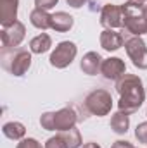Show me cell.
<instances>
[{"instance_id":"d4e9b609","label":"cell","mask_w":147,"mask_h":148,"mask_svg":"<svg viewBox=\"0 0 147 148\" xmlns=\"http://www.w3.org/2000/svg\"><path fill=\"white\" fill-rule=\"evenodd\" d=\"M111 148H133V145L130 141H116Z\"/></svg>"},{"instance_id":"ac0fdd59","label":"cell","mask_w":147,"mask_h":148,"mask_svg":"<svg viewBox=\"0 0 147 148\" xmlns=\"http://www.w3.org/2000/svg\"><path fill=\"white\" fill-rule=\"evenodd\" d=\"M2 133H3L9 140H21V138L24 136L26 129H24V126H23L21 122H7V124H3V127H2Z\"/></svg>"},{"instance_id":"5bb4252c","label":"cell","mask_w":147,"mask_h":148,"mask_svg":"<svg viewBox=\"0 0 147 148\" xmlns=\"http://www.w3.org/2000/svg\"><path fill=\"white\" fill-rule=\"evenodd\" d=\"M50 28L55 29V31H61V33L69 31V29L73 28V17H71L69 14H66V12H55V14L52 16V24H50Z\"/></svg>"},{"instance_id":"484cf974","label":"cell","mask_w":147,"mask_h":148,"mask_svg":"<svg viewBox=\"0 0 147 148\" xmlns=\"http://www.w3.org/2000/svg\"><path fill=\"white\" fill-rule=\"evenodd\" d=\"M71 7H74V9H78V7H81V5H85L88 0H66Z\"/></svg>"},{"instance_id":"7402d4cb","label":"cell","mask_w":147,"mask_h":148,"mask_svg":"<svg viewBox=\"0 0 147 148\" xmlns=\"http://www.w3.org/2000/svg\"><path fill=\"white\" fill-rule=\"evenodd\" d=\"M135 136L140 143H146L147 145V122H142L137 126V131H135Z\"/></svg>"},{"instance_id":"9c48e42d","label":"cell","mask_w":147,"mask_h":148,"mask_svg":"<svg viewBox=\"0 0 147 148\" xmlns=\"http://www.w3.org/2000/svg\"><path fill=\"white\" fill-rule=\"evenodd\" d=\"M101 73L106 79H114L118 81L119 77H123L126 74V67H125V62L118 57H112V59H106L102 60V66H101Z\"/></svg>"},{"instance_id":"4fadbf2b","label":"cell","mask_w":147,"mask_h":148,"mask_svg":"<svg viewBox=\"0 0 147 148\" xmlns=\"http://www.w3.org/2000/svg\"><path fill=\"white\" fill-rule=\"evenodd\" d=\"M101 66H102V57L97 52H88L81 60V71L88 76L97 74L101 71Z\"/></svg>"},{"instance_id":"ba28073f","label":"cell","mask_w":147,"mask_h":148,"mask_svg":"<svg viewBox=\"0 0 147 148\" xmlns=\"http://www.w3.org/2000/svg\"><path fill=\"white\" fill-rule=\"evenodd\" d=\"M123 14H121V7L107 3L102 7L101 12V24L106 29H114V28H123Z\"/></svg>"},{"instance_id":"83f0119b","label":"cell","mask_w":147,"mask_h":148,"mask_svg":"<svg viewBox=\"0 0 147 148\" xmlns=\"http://www.w3.org/2000/svg\"><path fill=\"white\" fill-rule=\"evenodd\" d=\"M144 16H146V19H147V5H144Z\"/></svg>"},{"instance_id":"5b68a950","label":"cell","mask_w":147,"mask_h":148,"mask_svg":"<svg viewBox=\"0 0 147 148\" xmlns=\"http://www.w3.org/2000/svg\"><path fill=\"white\" fill-rule=\"evenodd\" d=\"M125 48L133 66L139 69H147V47L140 36H132L125 40Z\"/></svg>"},{"instance_id":"2e32d148","label":"cell","mask_w":147,"mask_h":148,"mask_svg":"<svg viewBox=\"0 0 147 148\" xmlns=\"http://www.w3.org/2000/svg\"><path fill=\"white\" fill-rule=\"evenodd\" d=\"M128 126H130V117H128V114H125V112L119 110L112 115V119H111V127H112L114 133L125 134V133L128 131Z\"/></svg>"},{"instance_id":"d6986e66","label":"cell","mask_w":147,"mask_h":148,"mask_svg":"<svg viewBox=\"0 0 147 148\" xmlns=\"http://www.w3.org/2000/svg\"><path fill=\"white\" fill-rule=\"evenodd\" d=\"M61 136L66 141L68 148H78L81 145V136H80V131L76 127H71L68 131H61Z\"/></svg>"},{"instance_id":"ffe728a7","label":"cell","mask_w":147,"mask_h":148,"mask_svg":"<svg viewBox=\"0 0 147 148\" xmlns=\"http://www.w3.org/2000/svg\"><path fill=\"white\" fill-rule=\"evenodd\" d=\"M40 124H42L43 129H47V131H54V114H52V112L43 114V115L40 117Z\"/></svg>"},{"instance_id":"8992f818","label":"cell","mask_w":147,"mask_h":148,"mask_svg":"<svg viewBox=\"0 0 147 148\" xmlns=\"http://www.w3.org/2000/svg\"><path fill=\"white\" fill-rule=\"evenodd\" d=\"M76 57V45L73 41H61L50 55V64L57 69L68 67Z\"/></svg>"},{"instance_id":"3957f363","label":"cell","mask_w":147,"mask_h":148,"mask_svg":"<svg viewBox=\"0 0 147 148\" xmlns=\"http://www.w3.org/2000/svg\"><path fill=\"white\" fill-rule=\"evenodd\" d=\"M2 66L14 76H23L31 66V55L26 48H3Z\"/></svg>"},{"instance_id":"cb8c5ba5","label":"cell","mask_w":147,"mask_h":148,"mask_svg":"<svg viewBox=\"0 0 147 148\" xmlns=\"http://www.w3.org/2000/svg\"><path fill=\"white\" fill-rule=\"evenodd\" d=\"M17 148H42V145L38 143L37 140H33V138H28V140H23Z\"/></svg>"},{"instance_id":"30bf717a","label":"cell","mask_w":147,"mask_h":148,"mask_svg":"<svg viewBox=\"0 0 147 148\" xmlns=\"http://www.w3.org/2000/svg\"><path fill=\"white\" fill-rule=\"evenodd\" d=\"M78 117H76V112L71 107H66V109H61L59 112L54 114V131H68L74 127Z\"/></svg>"},{"instance_id":"6da1fadb","label":"cell","mask_w":147,"mask_h":148,"mask_svg":"<svg viewBox=\"0 0 147 148\" xmlns=\"http://www.w3.org/2000/svg\"><path fill=\"white\" fill-rule=\"evenodd\" d=\"M116 91L119 93V102H118L119 110L128 115L139 110L146 98L142 81L135 74H125L123 77H119L116 81Z\"/></svg>"},{"instance_id":"8fae6325","label":"cell","mask_w":147,"mask_h":148,"mask_svg":"<svg viewBox=\"0 0 147 148\" xmlns=\"http://www.w3.org/2000/svg\"><path fill=\"white\" fill-rule=\"evenodd\" d=\"M19 0H0V23L3 28L16 23Z\"/></svg>"},{"instance_id":"44dd1931","label":"cell","mask_w":147,"mask_h":148,"mask_svg":"<svg viewBox=\"0 0 147 148\" xmlns=\"http://www.w3.org/2000/svg\"><path fill=\"white\" fill-rule=\"evenodd\" d=\"M45 148H68V145H66V141L62 140V136H61V134H57V136H54V138L47 140Z\"/></svg>"},{"instance_id":"7c38bea8","label":"cell","mask_w":147,"mask_h":148,"mask_svg":"<svg viewBox=\"0 0 147 148\" xmlns=\"http://www.w3.org/2000/svg\"><path fill=\"white\" fill-rule=\"evenodd\" d=\"M123 41H125V36L121 35V33H118V31H114V29H106V31H102V35H101V45H102V48H106V50H118L121 45H123Z\"/></svg>"},{"instance_id":"7a4b0ae2","label":"cell","mask_w":147,"mask_h":148,"mask_svg":"<svg viewBox=\"0 0 147 148\" xmlns=\"http://www.w3.org/2000/svg\"><path fill=\"white\" fill-rule=\"evenodd\" d=\"M123 14V33L140 36L142 33H147V19L144 16V5L137 0H128L121 5Z\"/></svg>"},{"instance_id":"52a82bcc","label":"cell","mask_w":147,"mask_h":148,"mask_svg":"<svg viewBox=\"0 0 147 148\" xmlns=\"http://www.w3.org/2000/svg\"><path fill=\"white\" fill-rule=\"evenodd\" d=\"M24 38V26L16 21L14 24L2 29V47L3 48H16Z\"/></svg>"},{"instance_id":"277c9868","label":"cell","mask_w":147,"mask_h":148,"mask_svg":"<svg viewBox=\"0 0 147 148\" xmlns=\"http://www.w3.org/2000/svg\"><path fill=\"white\" fill-rule=\"evenodd\" d=\"M112 98L106 90H95L85 98V109L94 115H106L111 112Z\"/></svg>"},{"instance_id":"f1b7e54d","label":"cell","mask_w":147,"mask_h":148,"mask_svg":"<svg viewBox=\"0 0 147 148\" xmlns=\"http://www.w3.org/2000/svg\"><path fill=\"white\" fill-rule=\"evenodd\" d=\"M137 2H146V0H137Z\"/></svg>"},{"instance_id":"603a6c76","label":"cell","mask_w":147,"mask_h":148,"mask_svg":"<svg viewBox=\"0 0 147 148\" xmlns=\"http://www.w3.org/2000/svg\"><path fill=\"white\" fill-rule=\"evenodd\" d=\"M59 0H35V5H37V9H52L55 3H57Z\"/></svg>"},{"instance_id":"4316f807","label":"cell","mask_w":147,"mask_h":148,"mask_svg":"<svg viewBox=\"0 0 147 148\" xmlns=\"http://www.w3.org/2000/svg\"><path fill=\"white\" fill-rule=\"evenodd\" d=\"M83 148H101V147H99L97 143H87V145H85Z\"/></svg>"},{"instance_id":"e0dca14e","label":"cell","mask_w":147,"mask_h":148,"mask_svg":"<svg viewBox=\"0 0 147 148\" xmlns=\"http://www.w3.org/2000/svg\"><path fill=\"white\" fill-rule=\"evenodd\" d=\"M50 45H52L50 36L45 35V33H42V35L35 36L30 41V50H31L33 53H43V52H47V50L50 48Z\"/></svg>"},{"instance_id":"9a60e30c","label":"cell","mask_w":147,"mask_h":148,"mask_svg":"<svg viewBox=\"0 0 147 148\" xmlns=\"http://www.w3.org/2000/svg\"><path fill=\"white\" fill-rule=\"evenodd\" d=\"M30 21L38 29H49L52 24V16H49L45 9H35L30 14Z\"/></svg>"}]
</instances>
